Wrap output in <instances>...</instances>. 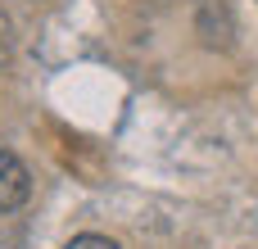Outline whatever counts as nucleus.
<instances>
[{
	"mask_svg": "<svg viewBox=\"0 0 258 249\" xmlns=\"http://www.w3.org/2000/svg\"><path fill=\"white\" fill-rule=\"evenodd\" d=\"M63 249H118V245H113L109 236H91V231H86V236H73Z\"/></svg>",
	"mask_w": 258,
	"mask_h": 249,
	"instance_id": "7ed1b4c3",
	"label": "nucleus"
},
{
	"mask_svg": "<svg viewBox=\"0 0 258 249\" xmlns=\"http://www.w3.org/2000/svg\"><path fill=\"white\" fill-rule=\"evenodd\" d=\"M9 50H14V23H9L5 9H0V64L9 59Z\"/></svg>",
	"mask_w": 258,
	"mask_h": 249,
	"instance_id": "20e7f679",
	"label": "nucleus"
},
{
	"mask_svg": "<svg viewBox=\"0 0 258 249\" xmlns=\"http://www.w3.org/2000/svg\"><path fill=\"white\" fill-rule=\"evenodd\" d=\"M18 240H23V227L9 213H0V249H18Z\"/></svg>",
	"mask_w": 258,
	"mask_h": 249,
	"instance_id": "f03ea898",
	"label": "nucleus"
},
{
	"mask_svg": "<svg viewBox=\"0 0 258 249\" xmlns=\"http://www.w3.org/2000/svg\"><path fill=\"white\" fill-rule=\"evenodd\" d=\"M27 195H32V177H27L23 159H18L14 150H5V145H0V213L23 209V204H27Z\"/></svg>",
	"mask_w": 258,
	"mask_h": 249,
	"instance_id": "f257e3e1",
	"label": "nucleus"
}]
</instances>
